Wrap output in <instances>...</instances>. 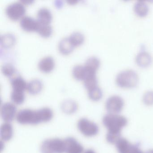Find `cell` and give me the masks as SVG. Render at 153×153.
Wrapping results in <instances>:
<instances>
[{"label":"cell","mask_w":153,"mask_h":153,"mask_svg":"<svg viewBox=\"0 0 153 153\" xmlns=\"http://www.w3.org/2000/svg\"><path fill=\"white\" fill-rule=\"evenodd\" d=\"M72 75L78 80H84L86 76L87 71L85 66L80 64L75 65L72 70Z\"/></svg>","instance_id":"cb8c5ba5"},{"label":"cell","mask_w":153,"mask_h":153,"mask_svg":"<svg viewBox=\"0 0 153 153\" xmlns=\"http://www.w3.org/2000/svg\"><path fill=\"white\" fill-rule=\"evenodd\" d=\"M75 46L70 40L69 37H64L59 42V51L63 54H68L72 51Z\"/></svg>","instance_id":"2e32d148"},{"label":"cell","mask_w":153,"mask_h":153,"mask_svg":"<svg viewBox=\"0 0 153 153\" xmlns=\"http://www.w3.org/2000/svg\"><path fill=\"white\" fill-rule=\"evenodd\" d=\"M69 38L75 47L80 45L85 40V36L81 32L76 31L71 34Z\"/></svg>","instance_id":"d4e9b609"},{"label":"cell","mask_w":153,"mask_h":153,"mask_svg":"<svg viewBox=\"0 0 153 153\" xmlns=\"http://www.w3.org/2000/svg\"><path fill=\"white\" fill-rule=\"evenodd\" d=\"M13 136V128L10 123L5 122L1 127V137L4 141H9Z\"/></svg>","instance_id":"e0dca14e"},{"label":"cell","mask_w":153,"mask_h":153,"mask_svg":"<svg viewBox=\"0 0 153 153\" xmlns=\"http://www.w3.org/2000/svg\"><path fill=\"white\" fill-rule=\"evenodd\" d=\"M118 153H130L133 144L127 139L121 137L115 144Z\"/></svg>","instance_id":"5bb4252c"},{"label":"cell","mask_w":153,"mask_h":153,"mask_svg":"<svg viewBox=\"0 0 153 153\" xmlns=\"http://www.w3.org/2000/svg\"><path fill=\"white\" fill-rule=\"evenodd\" d=\"M36 31L42 36L49 37L52 33V27L50 24H44L39 23Z\"/></svg>","instance_id":"4316f807"},{"label":"cell","mask_w":153,"mask_h":153,"mask_svg":"<svg viewBox=\"0 0 153 153\" xmlns=\"http://www.w3.org/2000/svg\"><path fill=\"white\" fill-rule=\"evenodd\" d=\"M53 116V111L51 108L44 107L36 111L29 109L20 110L18 112L16 119L19 123L23 125H36L50 121Z\"/></svg>","instance_id":"7a4b0ae2"},{"label":"cell","mask_w":153,"mask_h":153,"mask_svg":"<svg viewBox=\"0 0 153 153\" xmlns=\"http://www.w3.org/2000/svg\"><path fill=\"white\" fill-rule=\"evenodd\" d=\"M1 71L5 76L10 77L16 72V68L11 63H6L2 65Z\"/></svg>","instance_id":"f1b7e54d"},{"label":"cell","mask_w":153,"mask_h":153,"mask_svg":"<svg viewBox=\"0 0 153 153\" xmlns=\"http://www.w3.org/2000/svg\"><path fill=\"white\" fill-rule=\"evenodd\" d=\"M124 106L123 98L118 95L111 96L105 102V109L108 113L120 114L123 110Z\"/></svg>","instance_id":"8992f818"},{"label":"cell","mask_w":153,"mask_h":153,"mask_svg":"<svg viewBox=\"0 0 153 153\" xmlns=\"http://www.w3.org/2000/svg\"><path fill=\"white\" fill-rule=\"evenodd\" d=\"M100 65V61L94 56L88 57L85 62V66L87 73H96Z\"/></svg>","instance_id":"4fadbf2b"},{"label":"cell","mask_w":153,"mask_h":153,"mask_svg":"<svg viewBox=\"0 0 153 153\" xmlns=\"http://www.w3.org/2000/svg\"><path fill=\"white\" fill-rule=\"evenodd\" d=\"M17 108L13 103H4L1 107V115L2 120L7 123H10L16 117Z\"/></svg>","instance_id":"ba28073f"},{"label":"cell","mask_w":153,"mask_h":153,"mask_svg":"<svg viewBox=\"0 0 153 153\" xmlns=\"http://www.w3.org/2000/svg\"><path fill=\"white\" fill-rule=\"evenodd\" d=\"M67 2L71 4H74L77 3V1H67Z\"/></svg>","instance_id":"836d02e7"},{"label":"cell","mask_w":153,"mask_h":153,"mask_svg":"<svg viewBox=\"0 0 153 153\" xmlns=\"http://www.w3.org/2000/svg\"><path fill=\"white\" fill-rule=\"evenodd\" d=\"M88 91V97L92 101L97 102L101 100L102 97V91L98 86H97L95 87Z\"/></svg>","instance_id":"484cf974"},{"label":"cell","mask_w":153,"mask_h":153,"mask_svg":"<svg viewBox=\"0 0 153 153\" xmlns=\"http://www.w3.org/2000/svg\"><path fill=\"white\" fill-rule=\"evenodd\" d=\"M52 19L51 12L46 7H42L37 12V20L39 23L50 24Z\"/></svg>","instance_id":"9a60e30c"},{"label":"cell","mask_w":153,"mask_h":153,"mask_svg":"<svg viewBox=\"0 0 153 153\" xmlns=\"http://www.w3.org/2000/svg\"><path fill=\"white\" fill-rule=\"evenodd\" d=\"M42 82L38 79H33L30 80L27 84V89L31 94H37L42 88Z\"/></svg>","instance_id":"d6986e66"},{"label":"cell","mask_w":153,"mask_h":153,"mask_svg":"<svg viewBox=\"0 0 153 153\" xmlns=\"http://www.w3.org/2000/svg\"><path fill=\"white\" fill-rule=\"evenodd\" d=\"M130 153H144L138 144H133Z\"/></svg>","instance_id":"4dcf8cb0"},{"label":"cell","mask_w":153,"mask_h":153,"mask_svg":"<svg viewBox=\"0 0 153 153\" xmlns=\"http://www.w3.org/2000/svg\"><path fill=\"white\" fill-rule=\"evenodd\" d=\"M127 118L120 114L108 113L102 119V123L107 129L106 140L108 143L115 144L121 137L123 129L128 124Z\"/></svg>","instance_id":"6da1fadb"},{"label":"cell","mask_w":153,"mask_h":153,"mask_svg":"<svg viewBox=\"0 0 153 153\" xmlns=\"http://www.w3.org/2000/svg\"><path fill=\"white\" fill-rule=\"evenodd\" d=\"M84 84L85 87L88 90H90L97 86V79L96 73L87 72L86 76L84 79Z\"/></svg>","instance_id":"603a6c76"},{"label":"cell","mask_w":153,"mask_h":153,"mask_svg":"<svg viewBox=\"0 0 153 153\" xmlns=\"http://www.w3.org/2000/svg\"><path fill=\"white\" fill-rule=\"evenodd\" d=\"M61 109L67 114H72L77 110V104L74 100L67 99L62 102Z\"/></svg>","instance_id":"44dd1931"},{"label":"cell","mask_w":153,"mask_h":153,"mask_svg":"<svg viewBox=\"0 0 153 153\" xmlns=\"http://www.w3.org/2000/svg\"><path fill=\"white\" fill-rule=\"evenodd\" d=\"M145 153H153V149H150L147 150Z\"/></svg>","instance_id":"e575fe53"},{"label":"cell","mask_w":153,"mask_h":153,"mask_svg":"<svg viewBox=\"0 0 153 153\" xmlns=\"http://www.w3.org/2000/svg\"><path fill=\"white\" fill-rule=\"evenodd\" d=\"M20 1L24 4H30V3H31L33 2L32 1H28V0H27V1H25V0H24V1Z\"/></svg>","instance_id":"1f68e13d"},{"label":"cell","mask_w":153,"mask_h":153,"mask_svg":"<svg viewBox=\"0 0 153 153\" xmlns=\"http://www.w3.org/2000/svg\"><path fill=\"white\" fill-rule=\"evenodd\" d=\"M42 153H65L64 140L59 138H53L45 140L41 146Z\"/></svg>","instance_id":"277c9868"},{"label":"cell","mask_w":153,"mask_h":153,"mask_svg":"<svg viewBox=\"0 0 153 153\" xmlns=\"http://www.w3.org/2000/svg\"><path fill=\"white\" fill-rule=\"evenodd\" d=\"M55 63L53 58L51 56H45L42 58L38 63V67L41 71L49 72L53 69Z\"/></svg>","instance_id":"7c38bea8"},{"label":"cell","mask_w":153,"mask_h":153,"mask_svg":"<svg viewBox=\"0 0 153 153\" xmlns=\"http://www.w3.org/2000/svg\"><path fill=\"white\" fill-rule=\"evenodd\" d=\"M153 58L149 53L146 51H141L136 55V62L137 64L141 68H146L152 63Z\"/></svg>","instance_id":"8fae6325"},{"label":"cell","mask_w":153,"mask_h":153,"mask_svg":"<svg viewBox=\"0 0 153 153\" xmlns=\"http://www.w3.org/2000/svg\"><path fill=\"white\" fill-rule=\"evenodd\" d=\"M19 24L21 27L25 31H36L39 22L37 19L36 20L30 16H25L20 19Z\"/></svg>","instance_id":"30bf717a"},{"label":"cell","mask_w":153,"mask_h":153,"mask_svg":"<svg viewBox=\"0 0 153 153\" xmlns=\"http://www.w3.org/2000/svg\"><path fill=\"white\" fill-rule=\"evenodd\" d=\"M25 11L26 9L24 4L20 1L10 3L7 6L5 10V12L7 16L13 20L22 18Z\"/></svg>","instance_id":"52a82bcc"},{"label":"cell","mask_w":153,"mask_h":153,"mask_svg":"<svg viewBox=\"0 0 153 153\" xmlns=\"http://www.w3.org/2000/svg\"><path fill=\"white\" fill-rule=\"evenodd\" d=\"M144 104L147 106L153 105V90H148L145 92L142 97Z\"/></svg>","instance_id":"f546056e"},{"label":"cell","mask_w":153,"mask_h":153,"mask_svg":"<svg viewBox=\"0 0 153 153\" xmlns=\"http://www.w3.org/2000/svg\"><path fill=\"white\" fill-rule=\"evenodd\" d=\"M10 83L13 90L24 92L27 89V84L21 76H17L13 77L11 78Z\"/></svg>","instance_id":"ffe728a7"},{"label":"cell","mask_w":153,"mask_h":153,"mask_svg":"<svg viewBox=\"0 0 153 153\" xmlns=\"http://www.w3.org/2000/svg\"><path fill=\"white\" fill-rule=\"evenodd\" d=\"M115 81L117 85L120 87L131 88L135 87L137 85L139 76L134 70H124L118 73Z\"/></svg>","instance_id":"3957f363"},{"label":"cell","mask_w":153,"mask_h":153,"mask_svg":"<svg viewBox=\"0 0 153 153\" xmlns=\"http://www.w3.org/2000/svg\"><path fill=\"white\" fill-rule=\"evenodd\" d=\"M66 153H83L84 147L75 138L68 137L64 140Z\"/></svg>","instance_id":"9c48e42d"},{"label":"cell","mask_w":153,"mask_h":153,"mask_svg":"<svg viewBox=\"0 0 153 153\" xmlns=\"http://www.w3.org/2000/svg\"><path fill=\"white\" fill-rule=\"evenodd\" d=\"M84 153H96L94 150L92 149H88L86 150Z\"/></svg>","instance_id":"d6a6232c"},{"label":"cell","mask_w":153,"mask_h":153,"mask_svg":"<svg viewBox=\"0 0 153 153\" xmlns=\"http://www.w3.org/2000/svg\"><path fill=\"white\" fill-rule=\"evenodd\" d=\"M10 98L13 103L21 105L25 101V97L24 92L13 90L10 94Z\"/></svg>","instance_id":"83f0119b"},{"label":"cell","mask_w":153,"mask_h":153,"mask_svg":"<svg viewBox=\"0 0 153 153\" xmlns=\"http://www.w3.org/2000/svg\"><path fill=\"white\" fill-rule=\"evenodd\" d=\"M77 128L79 131L87 137H94L99 131V127L97 123L85 118L79 120Z\"/></svg>","instance_id":"5b68a950"},{"label":"cell","mask_w":153,"mask_h":153,"mask_svg":"<svg viewBox=\"0 0 153 153\" xmlns=\"http://www.w3.org/2000/svg\"><path fill=\"white\" fill-rule=\"evenodd\" d=\"M16 41V36L11 33H6L1 36V45L4 48L12 47L15 44Z\"/></svg>","instance_id":"7402d4cb"},{"label":"cell","mask_w":153,"mask_h":153,"mask_svg":"<svg viewBox=\"0 0 153 153\" xmlns=\"http://www.w3.org/2000/svg\"><path fill=\"white\" fill-rule=\"evenodd\" d=\"M133 9L136 15L140 17L146 16L149 11L148 5L145 1H137L134 4Z\"/></svg>","instance_id":"ac0fdd59"}]
</instances>
